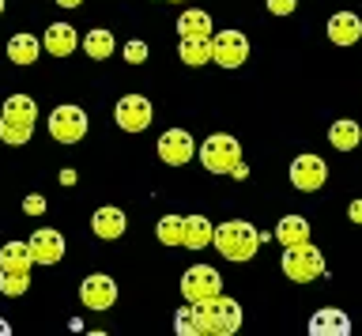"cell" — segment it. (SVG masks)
Masks as SVG:
<instances>
[{"label": "cell", "instance_id": "obj_25", "mask_svg": "<svg viewBox=\"0 0 362 336\" xmlns=\"http://www.w3.org/2000/svg\"><path fill=\"white\" fill-rule=\"evenodd\" d=\"M310 332H313V336H325V332L347 336V332H351V321H347L339 310H321V313L310 321Z\"/></svg>", "mask_w": 362, "mask_h": 336}, {"label": "cell", "instance_id": "obj_6", "mask_svg": "<svg viewBox=\"0 0 362 336\" xmlns=\"http://www.w3.org/2000/svg\"><path fill=\"white\" fill-rule=\"evenodd\" d=\"M49 137L57 144H79L87 137V114L79 106H72V103L57 106L49 114Z\"/></svg>", "mask_w": 362, "mask_h": 336}, {"label": "cell", "instance_id": "obj_21", "mask_svg": "<svg viewBox=\"0 0 362 336\" xmlns=\"http://www.w3.org/2000/svg\"><path fill=\"white\" fill-rule=\"evenodd\" d=\"M328 144H332L336 151H355L362 144V125H358V121H351V117L332 121V129H328Z\"/></svg>", "mask_w": 362, "mask_h": 336}, {"label": "cell", "instance_id": "obj_12", "mask_svg": "<svg viewBox=\"0 0 362 336\" xmlns=\"http://www.w3.org/2000/svg\"><path fill=\"white\" fill-rule=\"evenodd\" d=\"M27 245H30L34 265H57V261L64 257V234H61V231H53V227L34 231Z\"/></svg>", "mask_w": 362, "mask_h": 336}, {"label": "cell", "instance_id": "obj_13", "mask_svg": "<svg viewBox=\"0 0 362 336\" xmlns=\"http://www.w3.org/2000/svg\"><path fill=\"white\" fill-rule=\"evenodd\" d=\"M328 42L332 46H355V42H362V19L355 12H332V19H328Z\"/></svg>", "mask_w": 362, "mask_h": 336}, {"label": "cell", "instance_id": "obj_32", "mask_svg": "<svg viewBox=\"0 0 362 336\" xmlns=\"http://www.w3.org/2000/svg\"><path fill=\"white\" fill-rule=\"evenodd\" d=\"M264 4H268V12H272V16H291L298 0H264Z\"/></svg>", "mask_w": 362, "mask_h": 336}, {"label": "cell", "instance_id": "obj_3", "mask_svg": "<svg viewBox=\"0 0 362 336\" xmlns=\"http://www.w3.org/2000/svg\"><path fill=\"white\" fill-rule=\"evenodd\" d=\"M283 276L291 284H310V279L325 276V253L313 242L287 245V253H283Z\"/></svg>", "mask_w": 362, "mask_h": 336}, {"label": "cell", "instance_id": "obj_37", "mask_svg": "<svg viewBox=\"0 0 362 336\" xmlns=\"http://www.w3.org/2000/svg\"><path fill=\"white\" fill-rule=\"evenodd\" d=\"M4 4H8V0H0V16H4Z\"/></svg>", "mask_w": 362, "mask_h": 336}, {"label": "cell", "instance_id": "obj_15", "mask_svg": "<svg viewBox=\"0 0 362 336\" xmlns=\"http://www.w3.org/2000/svg\"><path fill=\"white\" fill-rule=\"evenodd\" d=\"M76 46H79V35L72 23H53L42 35V50L53 53V57H68V53H76Z\"/></svg>", "mask_w": 362, "mask_h": 336}, {"label": "cell", "instance_id": "obj_22", "mask_svg": "<svg viewBox=\"0 0 362 336\" xmlns=\"http://www.w3.org/2000/svg\"><path fill=\"white\" fill-rule=\"evenodd\" d=\"M177 57L189 64V69H200V64L211 61V35H200V38H181L177 42Z\"/></svg>", "mask_w": 362, "mask_h": 336}, {"label": "cell", "instance_id": "obj_14", "mask_svg": "<svg viewBox=\"0 0 362 336\" xmlns=\"http://www.w3.org/2000/svg\"><path fill=\"white\" fill-rule=\"evenodd\" d=\"M124 227H129V219H124V212H121V208H113V204L98 208L95 216H90V231H95L102 242H113V238H121V234H124Z\"/></svg>", "mask_w": 362, "mask_h": 336}, {"label": "cell", "instance_id": "obj_38", "mask_svg": "<svg viewBox=\"0 0 362 336\" xmlns=\"http://www.w3.org/2000/svg\"><path fill=\"white\" fill-rule=\"evenodd\" d=\"M170 4H181V0H170Z\"/></svg>", "mask_w": 362, "mask_h": 336}, {"label": "cell", "instance_id": "obj_28", "mask_svg": "<svg viewBox=\"0 0 362 336\" xmlns=\"http://www.w3.org/2000/svg\"><path fill=\"white\" fill-rule=\"evenodd\" d=\"M155 234H158L163 245H181V216H163L158 227H155Z\"/></svg>", "mask_w": 362, "mask_h": 336}, {"label": "cell", "instance_id": "obj_5", "mask_svg": "<svg viewBox=\"0 0 362 336\" xmlns=\"http://www.w3.org/2000/svg\"><path fill=\"white\" fill-rule=\"evenodd\" d=\"M181 295H185V302H208L215 295H223V276L211 265H192L181 276Z\"/></svg>", "mask_w": 362, "mask_h": 336}, {"label": "cell", "instance_id": "obj_30", "mask_svg": "<svg viewBox=\"0 0 362 336\" xmlns=\"http://www.w3.org/2000/svg\"><path fill=\"white\" fill-rule=\"evenodd\" d=\"M121 57L129 61V64H144L147 61V42L140 38H132V42H124V50H121Z\"/></svg>", "mask_w": 362, "mask_h": 336}, {"label": "cell", "instance_id": "obj_20", "mask_svg": "<svg viewBox=\"0 0 362 336\" xmlns=\"http://www.w3.org/2000/svg\"><path fill=\"white\" fill-rule=\"evenodd\" d=\"M34 257L27 242H4L0 245V272H30Z\"/></svg>", "mask_w": 362, "mask_h": 336}, {"label": "cell", "instance_id": "obj_8", "mask_svg": "<svg viewBox=\"0 0 362 336\" xmlns=\"http://www.w3.org/2000/svg\"><path fill=\"white\" fill-rule=\"evenodd\" d=\"M113 117H117V125L124 132H144L155 117V106H151V98H144V95H121L117 106H113Z\"/></svg>", "mask_w": 362, "mask_h": 336}, {"label": "cell", "instance_id": "obj_31", "mask_svg": "<svg viewBox=\"0 0 362 336\" xmlns=\"http://www.w3.org/2000/svg\"><path fill=\"white\" fill-rule=\"evenodd\" d=\"M23 212H27V216H42V212H45V197L42 193H30L27 200H23Z\"/></svg>", "mask_w": 362, "mask_h": 336}, {"label": "cell", "instance_id": "obj_11", "mask_svg": "<svg viewBox=\"0 0 362 336\" xmlns=\"http://www.w3.org/2000/svg\"><path fill=\"white\" fill-rule=\"evenodd\" d=\"M79 302H83L87 310H110L113 302H117V284H113V276L90 272L83 284H79Z\"/></svg>", "mask_w": 362, "mask_h": 336}, {"label": "cell", "instance_id": "obj_10", "mask_svg": "<svg viewBox=\"0 0 362 336\" xmlns=\"http://www.w3.org/2000/svg\"><path fill=\"white\" fill-rule=\"evenodd\" d=\"M192 155H197V140H192V132L185 129H170L158 137V159L166 166H185L192 163Z\"/></svg>", "mask_w": 362, "mask_h": 336}, {"label": "cell", "instance_id": "obj_35", "mask_svg": "<svg viewBox=\"0 0 362 336\" xmlns=\"http://www.w3.org/2000/svg\"><path fill=\"white\" fill-rule=\"evenodd\" d=\"M76 182V170H61V185H72Z\"/></svg>", "mask_w": 362, "mask_h": 336}, {"label": "cell", "instance_id": "obj_2", "mask_svg": "<svg viewBox=\"0 0 362 336\" xmlns=\"http://www.w3.org/2000/svg\"><path fill=\"white\" fill-rule=\"evenodd\" d=\"M197 306V325L200 336H234L242 329V306L226 295H215L208 302H192Z\"/></svg>", "mask_w": 362, "mask_h": 336}, {"label": "cell", "instance_id": "obj_23", "mask_svg": "<svg viewBox=\"0 0 362 336\" xmlns=\"http://www.w3.org/2000/svg\"><path fill=\"white\" fill-rule=\"evenodd\" d=\"M276 242L287 250V245H298V242H310V219L302 216H283L276 223Z\"/></svg>", "mask_w": 362, "mask_h": 336}, {"label": "cell", "instance_id": "obj_4", "mask_svg": "<svg viewBox=\"0 0 362 336\" xmlns=\"http://www.w3.org/2000/svg\"><path fill=\"white\" fill-rule=\"evenodd\" d=\"M197 151H200L204 170H211V174H230L234 166L242 163V144H238L230 132H211Z\"/></svg>", "mask_w": 362, "mask_h": 336}, {"label": "cell", "instance_id": "obj_18", "mask_svg": "<svg viewBox=\"0 0 362 336\" xmlns=\"http://www.w3.org/2000/svg\"><path fill=\"white\" fill-rule=\"evenodd\" d=\"M38 57H42V38H34V35H11L8 38V61L11 64L30 69Z\"/></svg>", "mask_w": 362, "mask_h": 336}, {"label": "cell", "instance_id": "obj_19", "mask_svg": "<svg viewBox=\"0 0 362 336\" xmlns=\"http://www.w3.org/2000/svg\"><path fill=\"white\" fill-rule=\"evenodd\" d=\"M0 117H8V121H16V125H27L34 129V121H38V103H34L30 95H11L4 110H0Z\"/></svg>", "mask_w": 362, "mask_h": 336}, {"label": "cell", "instance_id": "obj_33", "mask_svg": "<svg viewBox=\"0 0 362 336\" xmlns=\"http://www.w3.org/2000/svg\"><path fill=\"white\" fill-rule=\"evenodd\" d=\"M347 216H351V223H358V227H362V200H351Z\"/></svg>", "mask_w": 362, "mask_h": 336}, {"label": "cell", "instance_id": "obj_24", "mask_svg": "<svg viewBox=\"0 0 362 336\" xmlns=\"http://www.w3.org/2000/svg\"><path fill=\"white\" fill-rule=\"evenodd\" d=\"M177 35L181 38H200V35H211V16L204 8H189V12L177 16Z\"/></svg>", "mask_w": 362, "mask_h": 336}, {"label": "cell", "instance_id": "obj_29", "mask_svg": "<svg viewBox=\"0 0 362 336\" xmlns=\"http://www.w3.org/2000/svg\"><path fill=\"white\" fill-rule=\"evenodd\" d=\"M174 329L181 332V336H200V325H197V306H181L177 310V318H174Z\"/></svg>", "mask_w": 362, "mask_h": 336}, {"label": "cell", "instance_id": "obj_27", "mask_svg": "<svg viewBox=\"0 0 362 336\" xmlns=\"http://www.w3.org/2000/svg\"><path fill=\"white\" fill-rule=\"evenodd\" d=\"M30 132L27 125H16V121H8V117H0V140L11 144V148H19V144H30Z\"/></svg>", "mask_w": 362, "mask_h": 336}, {"label": "cell", "instance_id": "obj_9", "mask_svg": "<svg viewBox=\"0 0 362 336\" xmlns=\"http://www.w3.org/2000/svg\"><path fill=\"white\" fill-rule=\"evenodd\" d=\"M325 182H328V163L321 155H298L291 163V185L298 193H317Z\"/></svg>", "mask_w": 362, "mask_h": 336}, {"label": "cell", "instance_id": "obj_26", "mask_svg": "<svg viewBox=\"0 0 362 336\" xmlns=\"http://www.w3.org/2000/svg\"><path fill=\"white\" fill-rule=\"evenodd\" d=\"M30 291V272H0V295L19 299Z\"/></svg>", "mask_w": 362, "mask_h": 336}, {"label": "cell", "instance_id": "obj_7", "mask_svg": "<svg viewBox=\"0 0 362 336\" xmlns=\"http://www.w3.org/2000/svg\"><path fill=\"white\" fill-rule=\"evenodd\" d=\"M211 61L219 69H242L249 61V38L242 30H219V35H211Z\"/></svg>", "mask_w": 362, "mask_h": 336}, {"label": "cell", "instance_id": "obj_36", "mask_svg": "<svg viewBox=\"0 0 362 336\" xmlns=\"http://www.w3.org/2000/svg\"><path fill=\"white\" fill-rule=\"evenodd\" d=\"M57 4H61V8H79L83 0H57Z\"/></svg>", "mask_w": 362, "mask_h": 336}, {"label": "cell", "instance_id": "obj_16", "mask_svg": "<svg viewBox=\"0 0 362 336\" xmlns=\"http://www.w3.org/2000/svg\"><path fill=\"white\" fill-rule=\"evenodd\" d=\"M211 219L208 216H181V245L185 250H204V245H211Z\"/></svg>", "mask_w": 362, "mask_h": 336}, {"label": "cell", "instance_id": "obj_17", "mask_svg": "<svg viewBox=\"0 0 362 336\" xmlns=\"http://www.w3.org/2000/svg\"><path fill=\"white\" fill-rule=\"evenodd\" d=\"M79 46H83V53L90 61H110L113 53H117V38H113L106 27H95V30H87V35L79 38Z\"/></svg>", "mask_w": 362, "mask_h": 336}, {"label": "cell", "instance_id": "obj_1", "mask_svg": "<svg viewBox=\"0 0 362 336\" xmlns=\"http://www.w3.org/2000/svg\"><path fill=\"white\" fill-rule=\"evenodd\" d=\"M211 242L226 261H253V253L260 250V231L245 219H226L215 227Z\"/></svg>", "mask_w": 362, "mask_h": 336}, {"label": "cell", "instance_id": "obj_34", "mask_svg": "<svg viewBox=\"0 0 362 336\" xmlns=\"http://www.w3.org/2000/svg\"><path fill=\"white\" fill-rule=\"evenodd\" d=\"M230 178H238V182H245V178H249V166H245V163H238L234 170H230Z\"/></svg>", "mask_w": 362, "mask_h": 336}]
</instances>
